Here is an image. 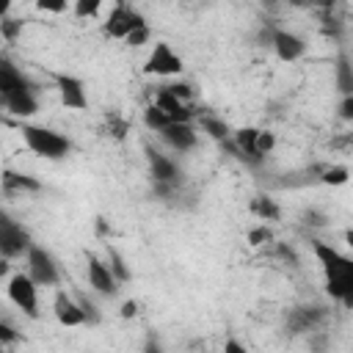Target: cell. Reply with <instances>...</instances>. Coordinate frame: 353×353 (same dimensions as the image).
<instances>
[{"instance_id": "cell-1", "label": "cell", "mask_w": 353, "mask_h": 353, "mask_svg": "<svg viewBox=\"0 0 353 353\" xmlns=\"http://www.w3.org/2000/svg\"><path fill=\"white\" fill-rule=\"evenodd\" d=\"M312 248L325 279V292L345 309H353V259L323 240H312Z\"/></svg>"}, {"instance_id": "cell-2", "label": "cell", "mask_w": 353, "mask_h": 353, "mask_svg": "<svg viewBox=\"0 0 353 353\" xmlns=\"http://www.w3.org/2000/svg\"><path fill=\"white\" fill-rule=\"evenodd\" d=\"M0 102L8 113L25 119L33 116L39 110V99H36V88L33 83L8 61L0 58Z\"/></svg>"}, {"instance_id": "cell-3", "label": "cell", "mask_w": 353, "mask_h": 353, "mask_svg": "<svg viewBox=\"0 0 353 353\" xmlns=\"http://www.w3.org/2000/svg\"><path fill=\"white\" fill-rule=\"evenodd\" d=\"M19 132L28 143V149L44 160H61L72 152V141L50 127H36V124H19Z\"/></svg>"}, {"instance_id": "cell-4", "label": "cell", "mask_w": 353, "mask_h": 353, "mask_svg": "<svg viewBox=\"0 0 353 353\" xmlns=\"http://www.w3.org/2000/svg\"><path fill=\"white\" fill-rule=\"evenodd\" d=\"M146 25V19L141 17V11L138 8H132V6H127V3H116L113 8H110V14H108V19L102 22V33L105 36H110V39H130L138 28H143Z\"/></svg>"}, {"instance_id": "cell-5", "label": "cell", "mask_w": 353, "mask_h": 353, "mask_svg": "<svg viewBox=\"0 0 353 353\" xmlns=\"http://www.w3.org/2000/svg\"><path fill=\"white\" fill-rule=\"evenodd\" d=\"M146 157H149V171H152V179H154V188L160 196H174L182 185V171L176 168V163L154 149H146Z\"/></svg>"}, {"instance_id": "cell-6", "label": "cell", "mask_w": 353, "mask_h": 353, "mask_svg": "<svg viewBox=\"0 0 353 353\" xmlns=\"http://www.w3.org/2000/svg\"><path fill=\"white\" fill-rule=\"evenodd\" d=\"M36 287H39V284H36L28 273H14V276L8 279V287H6L11 303H14L17 309H22V314H28L30 320L39 317V295H36Z\"/></svg>"}, {"instance_id": "cell-7", "label": "cell", "mask_w": 353, "mask_h": 353, "mask_svg": "<svg viewBox=\"0 0 353 353\" xmlns=\"http://www.w3.org/2000/svg\"><path fill=\"white\" fill-rule=\"evenodd\" d=\"M30 248H33V243H30L28 229H22L8 215H0V254L6 259H14V256L28 254Z\"/></svg>"}, {"instance_id": "cell-8", "label": "cell", "mask_w": 353, "mask_h": 353, "mask_svg": "<svg viewBox=\"0 0 353 353\" xmlns=\"http://www.w3.org/2000/svg\"><path fill=\"white\" fill-rule=\"evenodd\" d=\"M328 320V309L317 306V303H306V306H292L284 317V325L290 334H312L320 331V325Z\"/></svg>"}, {"instance_id": "cell-9", "label": "cell", "mask_w": 353, "mask_h": 353, "mask_svg": "<svg viewBox=\"0 0 353 353\" xmlns=\"http://www.w3.org/2000/svg\"><path fill=\"white\" fill-rule=\"evenodd\" d=\"M25 256H28V276L39 287H55V284H61V273H58V265L50 256V251H44L41 245H33Z\"/></svg>"}, {"instance_id": "cell-10", "label": "cell", "mask_w": 353, "mask_h": 353, "mask_svg": "<svg viewBox=\"0 0 353 353\" xmlns=\"http://www.w3.org/2000/svg\"><path fill=\"white\" fill-rule=\"evenodd\" d=\"M146 74H160V77H174L182 72V58L165 44V41H157L154 50L149 52L146 58V66H143Z\"/></svg>"}, {"instance_id": "cell-11", "label": "cell", "mask_w": 353, "mask_h": 353, "mask_svg": "<svg viewBox=\"0 0 353 353\" xmlns=\"http://www.w3.org/2000/svg\"><path fill=\"white\" fill-rule=\"evenodd\" d=\"M55 85H58V97L66 108L72 110H85L88 108V97H85V85L80 77L74 74H55Z\"/></svg>"}, {"instance_id": "cell-12", "label": "cell", "mask_w": 353, "mask_h": 353, "mask_svg": "<svg viewBox=\"0 0 353 353\" xmlns=\"http://www.w3.org/2000/svg\"><path fill=\"white\" fill-rule=\"evenodd\" d=\"M52 312H55V320H58L61 325H69V328L88 323V320H85V312H83L80 303H77V298H72L66 290H58V292H55V298H52Z\"/></svg>"}, {"instance_id": "cell-13", "label": "cell", "mask_w": 353, "mask_h": 353, "mask_svg": "<svg viewBox=\"0 0 353 353\" xmlns=\"http://www.w3.org/2000/svg\"><path fill=\"white\" fill-rule=\"evenodd\" d=\"M85 270H88V284H91L99 295H116L119 281H116L113 270H110L97 254H88V265H85Z\"/></svg>"}, {"instance_id": "cell-14", "label": "cell", "mask_w": 353, "mask_h": 353, "mask_svg": "<svg viewBox=\"0 0 353 353\" xmlns=\"http://www.w3.org/2000/svg\"><path fill=\"white\" fill-rule=\"evenodd\" d=\"M270 47L276 50V55L281 58V61H298L303 52H306V44H303V39L301 36H295V33H290V30H281V28H273L270 30Z\"/></svg>"}, {"instance_id": "cell-15", "label": "cell", "mask_w": 353, "mask_h": 353, "mask_svg": "<svg viewBox=\"0 0 353 353\" xmlns=\"http://www.w3.org/2000/svg\"><path fill=\"white\" fill-rule=\"evenodd\" d=\"M154 108H160L174 124H179V121H190L193 119V110L188 108V102H182V99H176L165 85H160L157 91H154V102H152Z\"/></svg>"}, {"instance_id": "cell-16", "label": "cell", "mask_w": 353, "mask_h": 353, "mask_svg": "<svg viewBox=\"0 0 353 353\" xmlns=\"http://www.w3.org/2000/svg\"><path fill=\"white\" fill-rule=\"evenodd\" d=\"M160 138H163L168 146H174L176 152H188V149L196 146V127H193L190 121L168 124V127L160 132Z\"/></svg>"}, {"instance_id": "cell-17", "label": "cell", "mask_w": 353, "mask_h": 353, "mask_svg": "<svg viewBox=\"0 0 353 353\" xmlns=\"http://www.w3.org/2000/svg\"><path fill=\"white\" fill-rule=\"evenodd\" d=\"M25 190L36 193V190H41V182H39V179H33V176H28V174L3 171V193H6V196H14V193H25Z\"/></svg>"}, {"instance_id": "cell-18", "label": "cell", "mask_w": 353, "mask_h": 353, "mask_svg": "<svg viewBox=\"0 0 353 353\" xmlns=\"http://www.w3.org/2000/svg\"><path fill=\"white\" fill-rule=\"evenodd\" d=\"M334 80H336V91H339L342 97H353V63H350V58H347L345 52L336 58Z\"/></svg>"}, {"instance_id": "cell-19", "label": "cell", "mask_w": 353, "mask_h": 353, "mask_svg": "<svg viewBox=\"0 0 353 353\" xmlns=\"http://www.w3.org/2000/svg\"><path fill=\"white\" fill-rule=\"evenodd\" d=\"M102 132H105V135H110L113 141H124V138H127V132H130V121H127L121 113L110 110V113H105Z\"/></svg>"}, {"instance_id": "cell-20", "label": "cell", "mask_w": 353, "mask_h": 353, "mask_svg": "<svg viewBox=\"0 0 353 353\" xmlns=\"http://www.w3.org/2000/svg\"><path fill=\"white\" fill-rule=\"evenodd\" d=\"M251 212L259 221H279L281 218V207L273 199H268V196H254L251 199Z\"/></svg>"}, {"instance_id": "cell-21", "label": "cell", "mask_w": 353, "mask_h": 353, "mask_svg": "<svg viewBox=\"0 0 353 353\" xmlns=\"http://www.w3.org/2000/svg\"><path fill=\"white\" fill-rule=\"evenodd\" d=\"M199 127H201L210 138H215V141H221V143H226V141H229V135H232V132H229V127H226V121H221L218 116H207V113H204V116H199Z\"/></svg>"}, {"instance_id": "cell-22", "label": "cell", "mask_w": 353, "mask_h": 353, "mask_svg": "<svg viewBox=\"0 0 353 353\" xmlns=\"http://www.w3.org/2000/svg\"><path fill=\"white\" fill-rule=\"evenodd\" d=\"M143 124L149 127V130H154V132H163L168 124H174L160 108H154V105H149L146 110H143Z\"/></svg>"}, {"instance_id": "cell-23", "label": "cell", "mask_w": 353, "mask_h": 353, "mask_svg": "<svg viewBox=\"0 0 353 353\" xmlns=\"http://www.w3.org/2000/svg\"><path fill=\"white\" fill-rule=\"evenodd\" d=\"M350 176V171L345 165H323L320 168V182L325 185H345Z\"/></svg>"}, {"instance_id": "cell-24", "label": "cell", "mask_w": 353, "mask_h": 353, "mask_svg": "<svg viewBox=\"0 0 353 353\" xmlns=\"http://www.w3.org/2000/svg\"><path fill=\"white\" fill-rule=\"evenodd\" d=\"M108 268L113 270L116 281H127L130 279V268L124 265V259H121V254L116 248H108Z\"/></svg>"}, {"instance_id": "cell-25", "label": "cell", "mask_w": 353, "mask_h": 353, "mask_svg": "<svg viewBox=\"0 0 353 353\" xmlns=\"http://www.w3.org/2000/svg\"><path fill=\"white\" fill-rule=\"evenodd\" d=\"M248 243L254 245V248H259V245H270L273 243V232H270V226H254L251 232H248Z\"/></svg>"}, {"instance_id": "cell-26", "label": "cell", "mask_w": 353, "mask_h": 353, "mask_svg": "<svg viewBox=\"0 0 353 353\" xmlns=\"http://www.w3.org/2000/svg\"><path fill=\"white\" fill-rule=\"evenodd\" d=\"M323 33L334 36V39H339V33H342V19L331 14V6H325V14H323Z\"/></svg>"}, {"instance_id": "cell-27", "label": "cell", "mask_w": 353, "mask_h": 353, "mask_svg": "<svg viewBox=\"0 0 353 353\" xmlns=\"http://www.w3.org/2000/svg\"><path fill=\"white\" fill-rule=\"evenodd\" d=\"M273 146H276V135L268 132V130H259V135H256V152H259L262 160H265V154L273 152Z\"/></svg>"}, {"instance_id": "cell-28", "label": "cell", "mask_w": 353, "mask_h": 353, "mask_svg": "<svg viewBox=\"0 0 353 353\" xmlns=\"http://www.w3.org/2000/svg\"><path fill=\"white\" fill-rule=\"evenodd\" d=\"M19 30H22V22H17V19H3L0 22V33H3V39H8V41H14L17 36H19Z\"/></svg>"}, {"instance_id": "cell-29", "label": "cell", "mask_w": 353, "mask_h": 353, "mask_svg": "<svg viewBox=\"0 0 353 353\" xmlns=\"http://www.w3.org/2000/svg\"><path fill=\"white\" fill-rule=\"evenodd\" d=\"M77 303H80V309L85 312V320H88V325H97L99 323V312H97V306L85 298V295H77Z\"/></svg>"}, {"instance_id": "cell-30", "label": "cell", "mask_w": 353, "mask_h": 353, "mask_svg": "<svg viewBox=\"0 0 353 353\" xmlns=\"http://www.w3.org/2000/svg\"><path fill=\"white\" fill-rule=\"evenodd\" d=\"M99 11V0H77L74 3V14L77 17H94Z\"/></svg>"}, {"instance_id": "cell-31", "label": "cell", "mask_w": 353, "mask_h": 353, "mask_svg": "<svg viewBox=\"0 0 353 353\" xmlns=\"http://www.w3.org/2000/svg\"><path fill=\"white\" fill-rule=\"evenodd\" d=\"M165 88H168L176 99H182V102H188V99L193 97V91H190V85H188V83H168Z\"/></svg>"}, {"instance_id": "cell-32", "label": "cell", "mask_w": 353, "mask_h": 353, "mask_svg": "<svg viewBox=\"0 0 353 353\" xmlns=\"http://www.w3.org/2000/svg\"><path fill=\"white\" fill-rule=\"evenodd\" d=\"M273 254H276L279 259L290 262V265H298V256H295V251H292L290 245H284V243H276V245H273Z\"/></svg>"}, {"instance_id": "cell-33", "label": "cell", "mask_w": 353, "mask_h": 353, "mask_svg": "<svg viewBox=\"0 0 353 353\" xmlns=\"http://www.w3.org/2000/svg\"><path fill=\"white\" fill-rule=\"evenodd\" d=\"M331 149H347V152H353V132H342V135L331 138Z\"/></svg>"}, {"instance_id": "cell-34", "label": "cell", "mask_w": 353, "mask_h": 353, "mask_svg": "<svg viewBox=\"0 0 353 353\" xmlns=\"http://www.w3.org/2000/svg\"><path fill=\"white\" fill-rule=\"evenodd\" d=\"M146 41H149V25L138 28V30H135V33L127 39V44H130V47H141V44H146Z\"/></svg>"}, {"instance_id": "cell-35", "label": "cell", "mask_w": 353, "mask_h": 353, "mask_svg": "<svg viewBox=\"0 0 353 353\" xmlns=\"http://www.w3.org/2000/svg\"><path fill=\"white\" fill-rule=\"evenodd\" d=\"M221 353H248V347H245L240 339L226 336V342H223V350H221Z\"/></svg>"}, {"instance_id": "cell-36", "label": "cell", "mask_w": 353, "mask_h": 353, "mask_svg": "<svg viewBox=\"0 0 353 353\" xmlns=\"http://www.w3.org/2000/svg\"><path fill=\"white\" fill-rule=\"evenodd\" d=\"M39 8L58 14V11H66V3H63V0H39Z\"/></svg>"}, {"instance_id": "cell-37", "label": "cell", "mask_w": 353, "mask_h": 353, "mask_svg": "<svg viewBox=\"0 0 353 353\" xmlns=\"http://www.w3.org/2000/svg\"><path fill=\"white\" fill-rule=\"evenodd\" d=\"M339 116H342L345 121H353V97H342V102H339Z\"/></svg>"}, {"instance_id": "cell-38", "label": "cell", "mask_w": 353, "mask_h": 353, "mask_svg": "<svg viewBox=\"0 0 353 353\" xmlns=\"http://www.w3.org/2000/svg\"><path fill=\"white\" fill-rule=\"evenodd\" d=\"M303 221L312 223V226H323V223H325V215H323L320 210H306V212H303Z\"/></svg>"}, {"instance_id": "cell-39", "label": "cell", "mask_w": 353, "mask_h": 353, "mask_svg": "<svg viewBox=\"0 0 353 353\" xmlns=\"http://www.w3.org/2000/svg\"><path fill=\"white\" fill-rule=\"evenodd\" d=\"M0 339H3V345H11V342L17 339V331H14V328H11L6 320L0 323Z\"/></svg>"}, {"instance_id": "cell-40", "label": "cell", "mask_w": 353, "mask_h": 353, "mask_svg": "<svg viewBox=\"0 0 353 353\" xmlns=\"http://www.w3.org/2000/svg\"><path fill=\"white\" fill-rule=\"evenodd\" d=\"M143 353H163V345H160V339H157L154 334L146 336V342H143Z\"/></svg>"}, {"instance_id": "cell-41", "label": "cell", "mask_w": 353, "mask_h": 353, "mask_svg": "<svg viewBox=\"0 0 353 353\" xmlns=\"http://www.w3.org/2000/svg\"><path fill=\"white\" fill-rule=\"evenodd\" d=\"M138 314V303L135 301H124V306H121V317H135Z\"/></svg>"}, {"instance_id": "cell-42", "label": "cell", "mask_w": 353, "mask_h": 353, "mask_svg": "<svg viewBox=\"0 0 353 353\" xmlns=\"http://www.w3.org/2000/svg\"><path fill=\"white\" fill-rule=\"evenodd\" d=\"M97 234H99V237H108V234H110V229H108L105 218H97Z\"/></svg>"}, {"instance_id": "cell-43", "label": "cell", "mask_w": 353, "mask_h": 353, "mask_svg": "<svg viewBox=\"0 0 353 353\" xmlns=\"http://www.w3.org/2000/svg\"><path fill=\"white\" fill-rule=\"evenodd\" d=\"M345 243L353 248V229H345Z\"/></svg>"}]
</instances>
